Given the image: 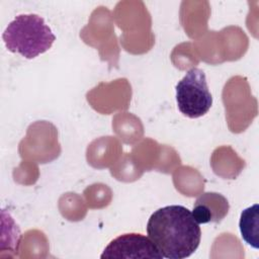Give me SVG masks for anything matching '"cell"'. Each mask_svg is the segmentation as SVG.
<instances>
[{
  "mask_svg": "<svg viewBox=\"0 0 259 259\" xmlns=\"http://www.w3.org/2000/svg\"><path fill=\"white\" fill-rule=\"evenodd\" d=\"M147 234L163 258L183 259L199 246L201 231L192 212L173 204L154 211L147 223Z\"/></svg>",
  "mask_w": 259,
  "mask_h": 259,
  "instance_id": "cell-1",
  "label": "cell"
},
{
  "mask_svg": "<svg viewBox=\"0 0 259 259\" xmlns=\"http://www.w3.org/2000/svg\"><path fill=\"white\" fill-rule=\"evenodd\" d=\"M6 49L25 59H33L53 46L56 35L37 14L17 15L6 26L3 34Z\"/></svg>",
  "mask_w": 259,
  "mask_h": 259,
  "instance_id": "cell-2",
  "label": "cell"
},
{
  "mask_svg": "<svg viewBox=\"0 0 259 259\" xmlns=\"http://www.w3.org/2000/svg\"><path fill=\"white\" fill-rule=\"evenodd\" d=\"M176 102L179 111L189 118L200 117L210 109L212 97L202 70L190 69L177 83Z\"/></svg>",
  "mask_w": 259,
  "mask_h": 259,
  "instance_id": "cell-3",
  "label": "cell"
},
{
  "mask_svg": "<svg viewBox=\"0 0 259 259\" xmlns=\"http://www.w3.org/2000/svg\"><path fill=\"white\" fill-rule=\"evenodd\" d=\"M100 258H163L160 251L149 237L142 234L128 233L123 234L105 247Z\"/></svg>",
  "mask_w": 259,
  "mask_h": 259,
  "instance_id": "cell-4",
  "label": "cell"
},
{
  "mask_svg": "<svg viewBox=\"0 0 259 259\" xmlns=\"http://www.w3.org/2000/svg\"><path fill=\"white\" fill-rule=\"evenodd\" d=\"M227 198L217 192H204L194 202L192 215L197 224L220 223L229 211Z\"/></svg>",
  "mask_w": 259,
  "mask_h": 259,
  "instance_id": "cell-5",
  "label": "cell"
},
{
  "mask_svg": "<svg viewBox=\"0 0 259 259\" xmlns=\"http://www.w3.org/2000/svg\"><path fill=\"white\" fill-rule=\"evenodd\" d=\"M239 228L243 240L251 247L259 248V206L254 204L241 212Z\"/></svg>",
  "mask_w": 259,
  "mask_h": 259,
  "instance_id": "cell-6",
  "label": "cell"
}]
</instances>
